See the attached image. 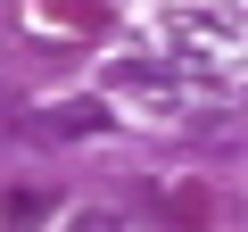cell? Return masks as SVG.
<instances>
[{"mask_svg":"<svg viewBox=\"0 0 248 232\" xmlns=\"http://www.w3.org/2000/svg\"><path fill=\"white\" fill-rule=\"evenodd\" d=\"M182 83H190V75H166V66H141V58H116V66H108V91H133V99H149V108H174Z\"/></svg>","mask_w":248,"mask_h":232,"instance_id":"1","label":"cell"},{"mask_svg":"<svg viewBox=\"0 0 248 232\" xmlns=\"http://www.w3.org/2000/svg\"><path fill=\"white\" fill-rule=\"evenodd\" d=\"M166 33H174V42H190V50H215V42H223V17H199V9H174V17H166Z\"/></svg>","mask_w":248,"mask_h":232,"instance_id":"3","label":"cell"},{"mask_svg":"<svg viewBox=\"0 0 248 232\" xmlns=\"http://www.w3.org/2000/svg\"><path fill=\"white\" fill-rule=\"evenodd\" d=\"M66 232H124V224H116V215H99V207H83V215H75Z\"/></svg>","mask_w":248,"mask_h":232,"instance_id":"4","label":"cell"},{"mask_svg":"<svg viewBox=\"0 0 248 232\" xmlns=\"http://www.w3.org/2000/svg\"><path fill=\"white\" fill-rule=\"evenodd\" d=\"M42 125H50V133H108V108H99V99H66V108L42 116Z\"/></svg>","mask_w":248,"mask_h":232,"instance_id":"2","label":"cell"}]
</instances>
